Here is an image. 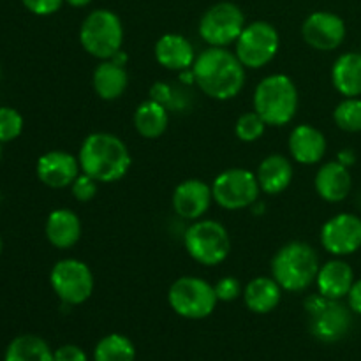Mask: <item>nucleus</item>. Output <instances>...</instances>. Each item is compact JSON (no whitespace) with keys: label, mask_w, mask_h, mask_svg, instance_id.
<instances>
[{"label":"nucleus","mask_w":361,"mask_h":361,"mask_svg":"<svg viewBox=\"0 0 361 361\" xmlns=\"http://www.w3.org/2000/svg\"><path fill=\"white\" fill-rule=\"evenodd\" d=\"M192 73L200 90L215 101H231L245 85V67L236 53L226 48L203 49L196 56Z\"/></svg>","instance_id":"nucleus-1"},{"label":"nucleus","mask_w":361,"mask_h":361,"mask_svg":"<svg viewBox=\"0 0 361 361\" xmlns=\"http://www.w3.org/2000/svg\"><path fill=\"white\" fill-rule=\"evenodd\" d=\"M80 168L99 183H115L129 173L133 157L122 137L111 133H92L78 152Z\"/></svg>","instance_id":"nucleus-2"},{"label":"nucleus","mask_w":361,"mask_h":361,"mask_svg":"<svg viewBox=\"0 0 361 361\" xmlns=\"http://www.w3.org/2000/svg\"><path fill=\"white\" fill-rule=\"evenodd\" d=\"M321 263L316 249L305 242H289L271 259V277L284 291L302 293L316 284Z\"/></svg>","instance_id":"nucleus-3"},{"label":"nucleus","mask_w":361,"mask_h":361,"mask_svg":"<svg viewBox=\"0 0 361 361\" xmlns=\"http://www.w3.org/2000/svg\"><path fill=\"white\" fill-rule=\"evenodd\" d=\"M254 111L270 127H284L298 111V88L288 74H270L257 83Z\"/></svg>","instance_id":"nucleus-4"},{"label":"nucleus","mask_w":361,"mask_h":361,"mask_svg":"<svg viewBox=\"0 0 361 361\" xmlns=\"http://www.w3.org/2000/svg\"><path fill=\"white\" fill-rule=\"evenodd\" d=\"M80 42L94 59H111L123 46V25L118 14L111 9H95L88 13L81 21Z\"/></svg>","instance_id":"nucleus-5"},{"label":"nucleus","mask_w":361,"mask_h":361,"mask_svg":"<svg viewBox=\"0 0 361 361\" xmlns=\"http://www.w3.org/2000/svg\"><path fill=\"white\" fill-rule=\"evenodd\" d=\"M183 247L196 263L219 267L231 252V238L224 226L214 219L194 221L183 233Z\"/></svg>","instance_id":"nucleus-6"},{"label":"nucleus","mask_w":361,"mask_h":361,"mask_svg":"<svg viewBox=\"0 0 361 361\" xmlns=\"http://www.w3.org/2000/svg\"><path fill=\"white\" fill-rule=\"evenodd\" d=\"M168 303L173 312L183 319L200 321L214 314L219 300L210 282L194 275H185L171 284L168 291Z\"/></svg>","instance_id":"nucleus-7"},{"label":"nucleus","mask_w":361,"mask_h":361,"mask_svg":"<svg viewBox=\"0 0 361 361\" xmlns=\"http://www.w3.org/2000/svg\"><path fill=\"white\" fill-rule=\"evenodd\" d=\"M305 312L310 317V334L321 342H338L351 330L353 310L341 300H330L316 293L305 300Z\"/></svg>","instance_id":"nucleus-8"},{"label":"nucleus","mask_w":361,"mask_h":361,"mask_svg":"<svg viewBox=\"0 0 361 361\" xmlns=\"http://www.w3.org/2000/svg\"><path fill=\"white\" fill-rule=\"evenodd\" d=\"M49 284L53 293L63 305H83L92 296L95 279L87 263L74 257H66L53 264L49 271Z\"/></svg>","instance_id":"nucleus-9"},{"label":"nucleus","mask_w":361,"mask_h":361,"mask_svg":"<svg viewBox=\"0 0 361 361\" xmlns=\"http://www.w3.org/2000/svg\"><path fill=\"white\" fill-rule=\"evenodd\" d=\"M281 49V35L271 23L263 20L247 23L238 41L235 53L245 69H261L277 56Z\"/></svg>","instance_id":"nucleus-10"},{"label":"nucleus","mask_w":361,"mask_h":361,"mask_svg":"<svg viewBox=\"0 0 361 361\" xmlns=\"http://www.w3.org/2000/svg\"><path fill=\"white\" fill-rule=\"evenodd\" d=\"M245 25V14L236 4L217 2L203 13L197 25V34L208 46L228 48L238 41Z\"/></svg>","instance_id":"nucleus-11"},{"label":"nucleus","mask_w":361,"mask_h":361,"mask_svg":"<svg viewBox=\"0 0 361 361\" xmlns=\"http://www.w3.org/2000/svg\"><path fill=\"white\" fill-rule=\"evenodd\" d=\"M214 201L228 212L245 210L256 204L261 194L257 176L243 168H231L219 173L212 182Z\"/></svg>","instance_id":"nucleus-12"},{"label":"nucleus","mask_w":361,"mask_h":361,"mask_svg":"<svg viewBox=\"0 0 361 361\" xmlns=\"http://www.w3.org/2000/svg\"><path fill=\"white\" fill-rule=\"evenodd\" d=\"M321 245L335 257L351 256L361 249V219L355 214H337L321 228Z\"/></svg>","instance_id":"nucleus-13"},{"label":"nucleus","mask_w":361,"mask_h":361,"mask_svg":"<svg viewBox=\"0 0 361 361\" xmlns=\"http://www.w3.org/2000/svg\"><path fill=\"white\" fill-rule=\"evenodd\" d=\"M348 28L344 20L331 11H314L302 25V37L317 51H334L344 42Z\"/></svg>","instance_id":"nucleus-14"},{"label":"nucleus","mask_w":361,"mask_h":361,"mask_svg":"<svg viewBox=\"0 0 361 361\" xmlns=\"http://www.w3.org/2000/svg\"><path fill=\"white\" fill-rule=\"evenodd\" d=\"M173 210L183 221H200L214 203L212 185L204 180L189 178L178 183L171 197Z\"/></svg>","instance_id":"nucleus-15"},{"label":"nucleus","mask_w":361,"mask_h":361,"mask_svg":"<svg viewBox=\"0 0 361 361\" xmlns=\"http://www.w3.org/2000/svg\"><path fill=\"white\" fill-rule=\"evenodd\" d=\"M35 173L41 183L49 189H66L73 185L81 173L80 161L63 150H49L37 159Z\"/></svg>","instance_id":"nucleus-16"},{"label":"nucleus","mask_w":361,"mask_h":361,"mask_svg":"<svg viewBox=\"0 0 361 361\" xmlns=\"http://www.w3.org/2000/svg\"><path fill=\"white\" fill-rule=\"evenodd\" d=\"M154 56L159 66L168 71H176V73L192 69L196 62L192 42L182 34L161 35L154 46Z\"/></svg>","instance_id":"nucleus-17"},{"label":"nucleus","mask_w":361,"mask_h":361,"mask_svg":"<svg viewBox=\"0 0 361 361\" xmlns=\"http://www.w3.org/2000/svg\"><path fill=\"white\" fill-rule=\"evenodd\" d=\"M288 148L291 157L298 164H317L323 161L326 154V136L317 127L302 123V126H296L289 134Z\"/></svg>","instance_id":"nucleus-18"},{"label":"nucleus","mask_w":361,"mask_h":361,"mask_svg":"<svg viewBox=\"0 0 361 361\" xmlns=\"http://www.w3.org/2000/svg\"><path fill=\"white\" fill-rule=\"evenodd\" d=\"M314 187L321 200L326 203H341L351 194L353 176L348 166L338 161L326 162L321 166L314 178Z\"/></svg>","instance_id":"nucleus-19"},{"label":"nucleus","mask_w":361,"mask_h":361,"mask_svg":"<svg viewBox=\"0 0 361 361\" xmlns=\"http://www.w3.org/2000/svg\"><path fill=\"white\" fill-rule=\"evenodd\" d=\"M355 271L351 264L342 259H331L321 264L316 277L317 293L330 300L348 298L353 284H355Z\"/></svg>","instance_id":"nucleus-20"},{"label":"nucleus","mask_w":361,"mask_h":361,"mask_svg":"<svg viewBox=\"0 0 361 361\" xmlns=\"http://www.w3.org/2000/svg\"><path fill=\"white\" fill-rule=\"evenodd\" d=\"M81 221L69 208H56L46 219L44 233L55 249H71L81 238Z\"/></svg>","instance_id":"nucleus-21"},{"label":"nucleus","mask_w":361,"mask_h":361,"mask_svg":"<svg viewBox=\"0 0 361 361\" xmlns=\"http://www.w3.org/2000/svg\"><path fill=\"white\" fill-rule=\"evenodd\" d=\"M256 176L261 192L268 196H279L291 185L295 178V168L288 157L281 154H271L261 161Z\"/></svg>","instance_id":"nucleus-22"},{"label":"nucleus","mask_w":361,"mask_h":361,"mask_svg":"<svg viewBox=\"0 0 361 361\" xmlns=\"http://www.w3.org/2000/svg\"><path fill=\"white\" fill-rule=\"evenodd\" d=\"M92 87L102 101L120 99L129 87V74L126 66H120L113 60H101L92 74Z\"/></svg>","instance_id":"nucleus-23"},{"label":"nucleus","mask_w":361,"mask_h":361,"mask_svg":"<svg viewBox=\"0 0 361 361\" xmlns=\"http://www.w3.org/2000/svg\"><path fill=\"white\" fill-rule=\"evenodd\" d=\"M282 291L274 277H256L243 289V302L245 307L254 314H270L281 305Z\"/></svg>","instance_id":"nucleus-24"},{"label":"nucleus","mask_w":361,"mask_h":361,"mask_svg":"<svg viewBox=\"0 0 361 361\" xmlns=\"http://www.w3.org/2000/svg\"><path fill=\"white\" fill-rule=\"evenodd\" d=\"M331 83L344 97L361 95V53H342L331 67Z\"/></svg>","instance_id":"nucleus-25"},{"label":"nucleus","mask_w":361,"mask_h":361,"mask_svg":"<svg viewBox=\"0 0 361 361\" xmlns=\"http://www.w3.org/2000/svg\"><path fill=\"white\" fill-rule=\"evenodd\" d=\"M133 123L136 133L145 140H157L168 130L169 126V113L166 106L157 101L141 102L136 108L133 116Z\"/></svg>","instance_id":"nucleus-26"},{"label":"nucleus","mask_w":361,"mask_h":361,"mask_svg":"<svg viewBox=\"0 0 361 361\" xmlns=\"http://www.w3.org/2000/svg\"><path fill=\"white\" fill-rule=\"evenodd\" d=\"M53 349L37 335H18L9 342L4 361H53Z\"/></svg>","instance_id":"nucleus-27"},{"label":"nucleus","mask_w":361,"mask_h":361,"mask_svg":"<svg viewBox=\"0 0 361 361\" xmlns=\"http://www.w3.org/2000/svg\"><path fill=\"white\" fill-rule=\"evenodd\" d=\"M136 348L133 341L122 334H109L97 342L94 361H134Z\"/></svg>","instance_id":"nucleus-28"},{"label":"nucleus","mask_w":361,"mask_h":361,"mask_svg":"<svg viewBox=\"0 0 361 361\" xmlns=\"http://www.w3.org/2000/svg\"><path fill=\"white\" fill-rule=\"evenodd\" d=\"M334 120L345 133H361V99L344 97L334 109Z\"/></svg>","instance_id":"nucleus-29"},{"label":"nucleus","mask_w":361,"mask_h":361,"mask_svg":"<svg viewBox=\"0 0 361 361\" xmlns=\"http://www.w3.org/2000/svg\"><path fill=\"white\" fill-rule=\"evenodd\" d=\"M267 127V122L256 111H247L236 120L235 134L243 143H254V141L263 137Z\"/></svg>","instance_id":"nucleus-30"},{"label":"nucleus","mask_w":361,"mask_h":361,"mask_svg":"<svg viewBox=\"0 0 361 361\" xmlns=\"http://www.w3.org/2000/svg\"><path fill=\"white\" fill-rule=\"evenodd\" d=\"M23 116L11 106H0V143H11L23 133Z\"/></svg>","instance_id":"nucleus-31"},{"label":"nucleus","mask_w":361,"mask_h":361,"mask_svg":"<svg viewBox=\"0 0 361 361\" xmlns=\"http://www.w3.org/2000/svg\"><path fill=\"white\" fill-rule=\"evenodd\" d=\"M99 182H95L92 176L85 175L83 171L78 175V178L74 180L73 185H71V192H73L74 200L80 201V203H87V201H92L95 196H97Z\"/></svg>","instance_id":"nucleus-32"},{"label":"nucleus","mask_w":361,"mask_h":361,"mask_svg":"<svg viewBox=\"0 0 361 361\" xmlns=\"http://www.w3.org/2000/svg\"><path fill=\"white\" fill-rule=\"evenodd\" d=\"M150 99L152 101H157L161 102L162 106H166L168 109H178L180 104V97L168 83L164 81H159L155 83L154 87L150 88Z\"/></svg>","instance_id":"nucleus-33"},{"label":"nucleus","mask_w":361,"mask_h":361,"mask_svg":"<svg viewBox=\"0 0 361 361\" xmlns=\"http://www.w3.org/2000/svg\"><path fill=\"white\" fill-rule=\"evenodd\" d=\"M214 288L219 302H235L240 295H243L242 284H240V281L236 277L221 279Z\"/></svg>","instance_id":"nucleus-34"},{"label":"nucleus","mask_w":361,"mask_h":361,"mask_svg":"<svg viewBox=\"0 0 361 361\" xmlns=\"http://www.w3.org/2000/svg\"><path fill=\"white\" fill-rule=\"evenodd\" d=\"M21 4L35 16H51L60 11L66 0H21Z\"/></svg>","instance_id":"nucleus-35"},{"label":"nucleus","mask_w":361,"mask_h":361,"mask_svg":"<svg viewBox=\"0 0 361 361\" xmlns=\"http://www.w3.org/2000/svg\"><path fill=\"white\" fill-rule=\"evenodd\" d=\"M53 361H88L87 353L76 344H63L53 353Z\"/></svg>","instance_id":"nucleus-36"},{"label":"nucleus","mask_w":361,"mask_h":361,"mask_svg":"<svg viewBox=\"0 0 361 361\" xmlns=\"http://www.w3.org/2000/svg\"><path fill=\"white\" fill-rule=\"evenodd\" d=\"M348 305L353 312L361 316V279L355 281V284H353L351 291L348 295Z\"/></svg>","instance_id":"nucleus-37"},{"label":"nucleus","mask_w":361,"mask_h":361,"mask_svg":"<svg viewBox=\"0 0 361 361\" xmlns=\"http://www.w3.org/2000/svg\"><path fill=\"white\" fill-rule=\"evenodd\" d=\"M337 161L341 162V164L348 166V168H349V166H351L353 162H355V155H353L351 150H342L341 154H338Z\"/></svg>","instance_id":"nucleus-38"},{"label":"nucleus","mask_w":361,"mask_h":361,"mask_svg":"<svg viewBox=\"0 0 361 361\" xmlns=\"http://www.w3.org/2000/svg\"><path fill=\"white\" fill-rule=\"evenodd\" d=\"M94 2V0H66L67 6L71 7H76V9H81V7H87L90 6V4Z\"/></svg>","instance_id":"nucleus-39"},{"label":"nucleus","mask_w":361,"mask_h":361,"mask_svg":"<svg viewBox=\"0 0 361 361\" xmlns=\"http://www.w3.org/2000/svg\"><path fill=\"white\" fill-rule=\"evenodd\" d=\"M109 60H113V62L120 63V66H126V63H127V55H126V51H123V49H120V51L115 53V55H113Z\"/></svg>","instance_id":"nucleus-40"},{"label":"nucleus","mask_w":361,"mask_h":361,"mask_svg":"<svg viewBox=\"0 0 361 361\" xmlns=\"http://www.w3.org/2000/svg\"><path fill=\"white\" fill-rule=\"evenodd\" d=\"M2 247H4V243H2V238H0V254H2Z\"/></svg>","instance_id":"nucleus-41"},{"label":"nucleus","mask_w":361,"mask_h":361,"mask_svg":"<svg viewBox=\"0 0 361 361\" xmlns=\"http://www.w3.org/2000/svg\"><path fill=\"white\" fill-rule=\"evenodd\" d=\"M0 145H2V143H0ZM0 159H2V147H0Z\"/></svg>","instance_id":"nucleus-42"},{"label":"nucleus","mask_w":361,"mask_h":361,"mask_svg":"<svg viewBox=\"0 0 361 361\" xmlns=\"http://www.w3.org/2000/svg\"><path fill=\"white\" fill-rule=\"evenodd\" d=\"M0 78H2V66H0Z\"/></svg>","instance_id":"nucleus-43"}]
</instances>
